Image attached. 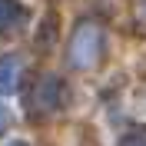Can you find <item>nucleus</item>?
<instances>
[{"mask_svg": "<svg viewBox=\"0 0 146 146\" xmlns=\"http://www.w3.org/2000/svg\"><path fill=\"white\" fill-rule=\"evenodd\" d=\"M100 43H103V36H100V30L93 27V23H83L76 33H73V40H70V60H73V66H93L96 60H100Z\"/></svg>", "mask_w": 146, "mask_h": 146, "instance_id": "f257e3e1", "label": "nucleus"}, {"mask_svg": "<svg viewBox=\"0 0 146 146\" xmlns=\"http://www.w3.org/2000/svg\"><path fill=\"white\" fill-rule=\"evenodd\" d=\"M23 20H27V10H23L20 0H0V33L17 30Z\"/></svg>", "mask_w": 146, "mask_h": 146, "instance_id": "f03ea898", "label": "nucleus"}, {"mask_svg": "<svg viewBox=\"0 0 146 146\" xmlns=\"http://www.w3.org/2000/svg\"><path fill=\"white\" fill-rule=\"evenodd\" d=\"M20 83V60L17 56H3L0 60V93H13Z\"/></svg>", "mask_w": 146, "mask_h": 146, "instance_id": "7ed1b4c3", "label": "nucleus"}, {"mask_svg": "<svg viewBox=\"0 0 146 146\" xmlns=\"http://www.w3.org/2000/svg\"><path fill=\"white\" fill-rule=\"evenodd\" d=\"M119 146H146V129H133V133H126Z\"/></svg>", "mask_w": 146, "mask_h": 146, "instance_id": "20e7f679", "label": "nucleus"}, {"mask_svg": "<svg viewBox=\"0 0 146 146\" xmlns=\"http://www.w3.org/2000/svg\"><path fill=\"white\" fill-rule=\"evenodd\" d=\"M10 123H13L10 110H7V106H0V133H3V129H10Z\"/></svg>", "mask_w": 146, "mask_h": 146, "instance_id": "39448f33", "label": "nucleus"}, {"mask_svg": "<svg viewBox=\"0 0 146 146\" xmlns=\"http://www.w3.org/2000/svg\"><path fill=\"white\" fill-rule=\"evenodd\" d=\"M13 146H27V143H13Z\"/></svg>", "mask_w": 146, "mask_h": 146, "instance_id": "423d86ee", "label": "nucleus"}]
</instances>
